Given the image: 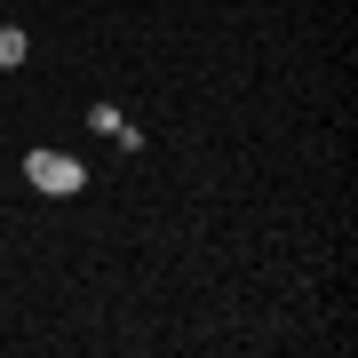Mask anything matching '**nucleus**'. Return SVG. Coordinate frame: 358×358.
<instances>
[{"instance_id": "nucleus-2", "label": "nucleus", "mask_w": 358, "mask_h": 358, "mask_svg": "<svg viewBox=\"0 0 358 358\" xmlns=\"http://www.w3.org/2000/svg\"><path fill=\"white\" fill-rule=\"evenodd\" d=\"M24 56H32V40H24V24H0V72H8V64H24Z\"/></svg>"}, {"instance_id": "nucleus-3", "label": "nucleus", "mask_w": 358, "mask_h": 358, "mask_svg": "<svg viewBox=\"0 0 358 358\" xmlns=\"http://www.w3.org/2000/svg\"><path fill=\"white\" fill-rule=\"evenodd\" d=\"M88 128H96V136H120V128H128V120H120L112 103H88Z\"/></svg>"}, {"instance_id": "nucleus-1", "label": "nucleus", "mask_w": 358, "mask_h": 358, "mask_svg": "<svg viewBox=\"0 0 358 358\" xmlns=\"http://www.w3.org/2000/svg\"><path fill=\"white\" fill-rule=\"evenodd\" d=\"M24 183L40 199H80V192H88V167H80L72 152H56V143H32V152H24Z\"/></svg>"}]
</instances>
